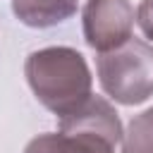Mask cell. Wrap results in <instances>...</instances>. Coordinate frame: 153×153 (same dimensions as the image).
Instances as JSON below:
<instances>
[{
	"label": "cell",
	"mask_w": 153,
	"mask_h": 153,
	"mask_svg": "<svg viewBox=\"0 0 153 153\" xmlns=\"http://www.w3.org/2000/svg\"><path fill=\"white\" fill-rule=\"evenodd\" d=\"M122 153H153V108L131 117L122 134Z\"/></svg>",
	"instance_id": "7"
},
{
	"label": "cell",
	"mask_w": 153,
	"mask_h": 153,
	"mask_svg": "<svg viewBox=\"0 0 153 153\" xmlns=\"http://www.w3.org/2000/svg\"><path fill=\"white\" fill-rule=\"evenodd\" d=\"M98 81L115 103L139 105L153 96V48L141 38H129L122 45L98 53Z\"/></svg>",
	"instance_id": "2"
},
{
	"label": "cell",
	"mask_w": 153,
	"mask_h": 153,
	"mask_svg": "<svg viewBox=\"0 0 153 153\" xmlns=\"http://www.w3.org/2000/svg\"><path fill=\"white\" fill-rule=\"evenodd\" d=\"M136 22H139L143 36L153 41V0H141V5L136 10Z\"/></svg>",
	"instance_id": "8"
},
{
	"label": "cell",
	"mask_w": 153,
	"mask_h": 153,
	"mask_svg": "<svg viewBox=\"0 0 153 153\" xmlns=\"http://www.w3.org/2000/svg\"><path fill=\"white\" fill-rule=\"evenodd\" d=\"M76 0H12L17 19L31 29H50L76 14Z\"/></svg>",
	"instance_id": "6"
},
{
	"label": "cell",
	"mask_w": 153,
	"mask_h": 153,
	"mask_svg": "<svg viewBox=\"0 0 153 153\" xmlns=\"http://www.w3.org/2000/svg\"><path fill=\"white\" fill-rule=\"evenodd\" d=\"M24 153H115V143L86 129H60L33 136Z\"/></svg>",
	"instance_id": "4"
},
{
	"label": "cell",
	"mask_w": 153,
	"mask_h": 153,
	"mask_svg": "<svg viewBox=\"0 0 153 153\" xmlns=\"http://www.w3.org/2000/svg\"><path fill=\"white\" fill-rule=\"evenodd\" d=\"M81 17L84 38L96 53H108L129 41L136 22L129 0H88Z\"/></svg>",
	"instance_id": "3"
},
{
	"label": "cell",
	"mask_w": 153,
	"mask_h": 153,
	"mask_svg": "<svg viewBox=\"0 0 153 153\" xmlns=\"http://www.w3.org/2000/svg\"><path fill=\"white\" fill-rule=\"evenodd\" d=\"M24 74L41 105L60 120L76 112L93 96V76L84 55L67 45L33 50L26 57Z\"/></svg>",
	"instance_id": "1"
},
{
	"label": "cell",
	"mask_w": 153,
	"mask_h": 153,
	"mask_svg": "<svg viewBox=\"0 0 153 153\" xmlns=\"http://www.w3.org/2000/svg\"><path fill=\"white\" fill-rule=\"evenodd\" d=\"M60 129H86V131H96L103 134L105 139H110L115 146L122 141V122L115 112V108L100 98V96H91L76 112L67 115L60 120Z\"/></svg>",
	"instance_id": "5"
}]
</instances>
